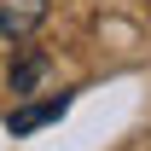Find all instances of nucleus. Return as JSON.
I'll return each mask as SVG.
<instances>
[{"label":"nucleus","mask_w":151,"mask_h":151,"mask_svg":"<svg viewBox=\"0 0 151 151\" xmlns=\"http://www.w3.org/2000/svg\"><path fill=\"white\" fill-rule=\"evenodd\" d=\"M52 0H0V41H29L47 23Z\"/></svg>","instance_id":"nucleus-1"},{"label":"nucleus","mask_w":151,"mask_h":151,"mask_svg":"<svg viewBox=\"0 0 151 151\" xmlns=\"http://www.w3.org/2000/svg\"><path fill=\"white\" fill-rule=\"evenodd\" d=\"M47 70H52V58H47V52H35V47H23V52H18V64H12V93H18V99H29L41 81H47Z\"/></svg>","instance_id":"nucleus-2"},{"label":"nucleus","mask_w":151,"mask_h":151,"mask_svg":"<svg viewBox=\"0 0 151 151\" xmlns=\"http://www.w3.org/2000/svg\"><path fill=\"white\" fill-rule=\"evenodd\" d=\"M58 116H64V99H41V105H18V111H12V116H6V128H12V134H18V139H23V134H35V128H47V122H58Z\"/></svg>","instance_id":"nucleus-3"}]
</instances>
